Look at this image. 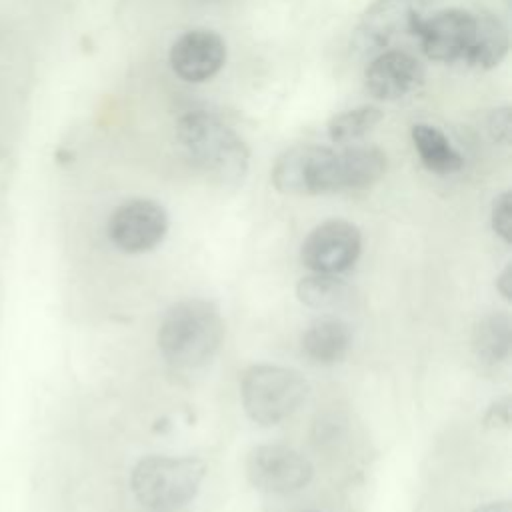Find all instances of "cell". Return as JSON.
<instances>
[{
  "label": "cell",
  "mask_w": 512,
  "mask_h": 512,
  "mask_svg": "<svg viewBox=\"0 0 512 512\" xmlns=\"http://www.w3.org/2000/svg\"><path fill=\"white\" fill-rule=\"evenodd\" d=\"M492 230L504 240L512 242V194L502 192L494 204H492V214H490Z\"/></svg>",
  "instance_id": "ffe728a7"
},
{
  "label": "cell",
  "mask_w": 512,
  "mask_h": 512,
  "mask_svg": "<svg viewBox=\"0 0 512 512\" xmlns=\"http://www.w3.org/2000/svg\"><path fill=\"white\" fill-rule=\"evenodd\" d=\"M386 170V156L374 146H356L334 154V192L364 190Z\"/></svg>",
  "instance_id": "4fadbf2b"
},
{
  "label": "cell",
  "mask_w": 512,
  "mask_h": 512,
  "mask_svg": "<svg viewBox=\"0 0 512 512\" xmlns=\"http://www.w3.org/2000/svg\"><path fill=\"white\" fill-rule=\"evenodd\" d=\"M490 130H492L496 140L508 142V138H510V114H508V108L494 110L492 122H490Z\"/></svg>",
  "instance_id": "7402d4cb"
},
{
  "label": "cell",
  "mask_w": 512,
  "mask_h": 512,
  "mask_svg": "<svg viewBox=\"0 0 512 512\" xmlns=\"http://www.w3.org/2000/svg\"><path fill=\"white\" fill-rule=\"evenodd\" d=\"M496 288H498V292H500L506 300L512 298V264H508V266L500 272V276L496 278Z\"/></svg>",
  "instance_id": "603a6c76"
},
{
  "label": "cell",
  "mask_w": 512,
  "mask_h": 512,
  "mask_svg": "<svg viewBox=\"0 0 512 512\" xmlns=\"http://www.w3.org/2000/svg\"><path fill=\"white\" fill-rule=\"evenodd\" d=\"M334 154V150L316 144L284 150L272 166L274 188L292 196L334 192Z\"/></svg>",
  "instance_id": "5b68a950"
},
{
  "label": "cell",
  "mask_w": 512,
  "mask_h": 512,
  "mask_svg": "<svg viewBox=\"0 0 512 512\" xmlns=\"http://www.w3.org/2000/svg\"><path fill=\"white\" fill-rule=\"evenodd\" d=\"M422 64L402 50L378 54L364 72V86L376 100L392 102L418 92L424 84Z\"/></svg>",
  "instance_id": "7c38bea8"
},
{
  "label": "cell",
  "mask_w": 512,
  "mask_h": 512,
  "mask_svg": "<svg viewBox=\"0 0 512 512\" xmlns=\"http://www.w3.org/2000/svg\"><path fill=\"white\" fill-rule=\"evenodd\" d=\"M426 0H376L356 28V42L364 50L386 46L402 32H416Z\"/></svg>",
  "instance_id": "8fae6325"
},
{
  "label": "cell",
  "mask_w": 512,
  "mask_h": 512,
  "mask_svg": "<svg viewBox=\"0 0 512 512\" xmlns=\"http://www.w3.org/2000/svg\"><path fill=\"white\" fill-rule=\"evenodd\" d=\"M512 348V322L508 314L492 312L480 318L472 332V350L484 364L504 362Z\"/></svg>",
  "instance_id": "e0dca14e"
},
{
  "label": "cell",
  "mask_w": 512,
  "mask_h": 512,
  "mask_svg": "<svg viewBox=\"0 0 512 512\" xmlns=\"http://www.w3.org/2000/svg\"><path fill=\"white\" fill-rule=\"evenodd\" d=\"M508 44V30L496 16L476 14L474 34L464 62L474 68L490 70L504 60Z\"/></svg>",
  "instance_id": "9a60e30c"
},
{
  "label": "cell",
  "mask_w": 512,
  "mask_h": 512,
  "mask_svg": "<svg viewBox=\"0 0 512 512\" xmlns=\"http://www.w3.org/2000/svg\"><path fill=\"white\" fill-rule=\"evenodd\" d=\"M226 62L224 38L206 28L184 32L170 48V66L184 82H204Z\"/></svg>",
  "instance_id": "30bf717a"
},
{
  "label": "cell",
  "mask_w": 512,
  "mask_h": 512,
  "mask_svg": "<svg viewBox=\"0 0 512 512\" xmlns=\"http://www.w3.org/2000/svg\"><path fill=\"white\" fill-rule=\"evenodd\" d=\"M168 232L166 210L148 198H134L120 204L108 220L112 244L128 254H142L158 246Z\"/></svg>",
  "instance_id": "ba28073f"
},
{
  "label": "cell",
  "mask_w": 512,
  "mask_h": 512,
  "mask_svg": "<svg viewBox=\"0 0 512 512\" xmlns=\"http://www.w3.org/2000/svg\"><path fill=\"white\" fill-rule=\"evenodd\" d=\"M306 378L292 368L254 364L240 378V398L248 418L272 426L288 418L308 396Z\"/></svg>",
  "instance_id": "277c9868"
},
{
  "label": "cell",
  "mask_w": 512,
  "mask_h": 512,
  "mask_svg": "<svg viewBox=\"0 0 512 512\" xmlns=\"http://www.w3.org/2000/svg\"><path fill=\"white\" fill-rule=\"evenodd\" d=\"M362 250V234L356 224L332 218L318 224L300 246L302 264L320 274L350 270Z\"/></svg>",
  "instance_id": "8992f818"
},
{
  "label": "cell",
  "mask_w": 512,
  "mask_h": 512,
  "mask_svg": "<svg viewBox=\"0 0 512 512\" xmlns=\"http://www.w3.org/2000/svg\"><path fill=\"white\" fill-rule=\"evenodd\" d=\"M176 134L190 160L220 184H238L248 170V146L218 116L196 110L184 114Z\"/></svg>",
  "instance_id": "7a4b0ae2"
},
{
  "label": "cell",
  "mask_w": 512,
  "mask_h": 512,
  "mask_svg": "<svg viewBox=\"0 0 512 512\" xmlns=\"http://www.w3.org/2000/svg\"><path fill=\"white\" fill-rule=\"evenodd\" d=\"M474 512H512V506H510L508 500H498V502L482 504Z\"/></svg>",
  "instance_id": "cb8c5ba5"
},
{
  "label": "cell",
  "mask_w": 512,
  "mask_h": 512,
  "mask_svg": "<svg viewBox=\"0 0 512 512\" xmlns=\"http://www.w3.org/2000/svg\"><path fill=\"white\" fill-rule=\"evenodd\" d=\"M312 464L298 450L284 444L256 446L246 458V476L258 490L290 494L312 480Z\"/></svg>",
  "instance_id": "52a82bcc"
},
{
  "label": "cell",
  "mask_w": 512,
  "mask_h": 512,
  "mask_svg": "<svg viewBox=\"0 0 512 512\" xmlns=\"http://www.w3.org/2000/svg\"><path fill=\"white\" fill-rule=\"evenodd\" d=\"M350 348V328L336 316L312 322L302 334V352L316 364L340 362Z\"/></svg>",
  "instance_id": "5bb4252c"
},
{
  "label": "cell",
  "mask_w": 512,
  "mask_h": 512,
  "mask_svg": "<svg viewBox=\"0 0 512 512\" xmlns=\"http://www.w3.org/2000/svg\"><path fill=\"white\" fill-rule=\"evenodd\" d=\"M224 320L214 302L188 298L166 310L158 328V348L176 368L210 362L224 340Z\"/></svg>",
  "instance_id": "6da1fadb"
},
{
  "label": "cell",
  "mask_w": 512,
  "mask_h": 512,
  "mask_svg": "<svg viewBox=\"0 0 512 512\" xmlns=\"http://www.w3.org/2000/svg\"><path fill=\"white\" fill-rule=\"evenodd\" d=\"M384 118V112L378 106H358L344 110L330 118L328 136L336 144L358 142L368 136Z\"/></svg>",
  "instance_id": "d6986e66"
},
{
  "label": "cell",
  "mask_w": 512,
  "mask_h": 512,
  "mask_svg": "<svg viewBox=\"0 0 512 512\" xmlns=\"http://www.w3.org/2000/svg\"><path fill=\"white\" fill-rule=\"evenodd\" d=\"M414 148L420 156V162L434 174H452L458 172L464 164L460 152L450 144L442 130L432 124H414L410 130Z\"/></svg>",
  "instance_id": "2e32d148"
},
{
  "label": "cell",
  "mask_w": 512,
  "mask_h": 512,
  "mask_svg": "<svg viewBox=\"0 0 512 512\" xmlns=\"http://www.w3.org/2000/svg\"><path fill=\"white\" fill-rule=\"evenodd\" d=\"M486 426H508L510 424V398L504 396L496 404H492L484 418Z\"/></svg>",
  "instance_id": "44dd1931"
},
{
  "label": "cell",
  "mask_w": 512,
  "mask_h": 512,
  "mask_svg": "<svg viewBox=\"0 0 512 512\" xmlns=\"http://www.w3.org/2000/svg\"><path fill=\"white\" fill-rule=\"evenodd\" d=\"M206 462L194 456H146L130 476L136 500L156 512L182 508L200 490Z\"/></svg>",
  "instance_id": "3957f363"
},
{
  "label": "cell",
  "mask_w": 512,
  "mask_h": 512,
  "mask_svg": "<svg viewBox=\"0 0 512 512\" xmlns=\"http://www.w3.org/2000/svg\"><path fill=\"white\" fill-rule=\"evenodd\" d=\"M296 296L302 304L314 310L330 312L346 306L352 298V290L336 274L312 272L310 276L300 278L296 286Z\"/></svg>",
  "instance_id": "ac0fdd59"
},
{
  "label": "cell",
  "mask_w": 512,
  "mask_h": 512,
  "mask_svg": "<svg viewBox=\"0 0 512 512\" xmlns=\"http://www.w3.org/2000/svg\"><path fill=\"white\" fill-rule=\"evenodd\" d=\"M476 14L460 8L436 12L432 18H422L414 36L420 40L422 52L436 62L464 60L472 42Z\"/></svg>",
  "instance_id": "9c48e42d"
}]
</instances>
